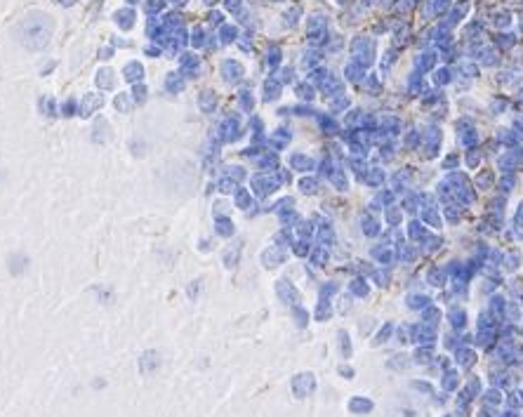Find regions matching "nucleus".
Wrapping results in <instances>:
<instances>
[{
	"mask_svg": "<svg viewBox=\"0 0 523 417\" xmlns=\"http://www.w3.org/2000/svg\"><path fill=\"white\" fill-rule=\"evenodd\" d=\"M307 250H309L307 243H297V245H295V252H297V255H307Z\"/></svg>",
	"mask_w": 523,
	"mask_h": 417,
	"instance_id": "nucleus-41",
	"label": "nucleus"
},
{
	"mask_svg": "<svg viewBox=\"0 0 523 417\" xmlns=\"http://www.w3.org/2000/svg\"><path fill=\"white\" fill-rule=\"evenodd\" d=\"M123 75H125V80L128 83H141V78H144V66L139 64V62H130V64L123 66Z\"/></svg>",
	"mask_w": 523,
	"mask_h": 417,
	"instance_id": "nucleus-9",
	"label": "nucleus"
},
{
	"mask_svg": "<svg viewBox=\"0 0 523 417\" xmlns=\"http://www.w3.org/2000/svg\"><path fill=\"white\" fill-rule=\"evenodd\" d=\"M130 2H137V0H130Z\"/></svg>",
	"mask_w": 523,
	"mask_h": 417,
	"instance_id": "nucleus-50",
	"label": "nucleus"
},
{
	"mask_svg": "<svg viewBox=\"0 0 523 417\" xmlns=\"http://www.w3.org/2000/svg\"><path fill=\"white\" fill-rule=\"evenodd\" d=\"M292 316L297 318V325H307V313L299 309V307H295V309H292Z\"/></svg>",
	"mask_w": 523,
	"mask_h": 417,
	"instance_id": "nucleus-38",
	"label": "nucleus"
},
{
	"mask_svg": "<svg viewBox=\"0 0 523 417\" xmlns=\"http://www.w3.org/2000/svg\"><path fill=\"white\" fill-rule=\"evenodd\" d=\"M116 22L120 29H132L135 24V12L132 10H118L116 12Z\"/></svg>",
	"mask_w": 523,
	"mask_h": 417,
	"instance_id": "nucleus-18",
	"label": "nucleus"
},
{
	"mask_svg": "<svg viewBox=\"0 0 523 417\" xmlns=\"http://www.w3.org/2000/svg\"><path fill=\"white\" fill-rule=\"evenodd\" d=\"M172 2H174V5H184L186 0H172Z\"/></svg>",
	"mask_w": 523,
	"mask_h": 417,
	"instance_id": "nucleus-47",
	"label": "nucleus"
},
{
	"mask_svg": "<svg viewBox=\"0 0 523 417\" xmlns=\"http://www.w3.org/2000/svg\"><path fill=\"white\" fill-rule=\"evenodd\" d=\"M132 104H135V99L130 95H125V92H118L116 99H113V106L118 108V113H130Z\"/></svg>",
	"mask_w": 523,
	"mask_h": 417,
	"instance_id": "nucleus-16",
	"label": "nucleus"
},
{
	"mask_svg": "<svg viewBox=\"0 0 523 417\" xmlns=\"http://www.w3.org/2000/svg\"><path fill=\"white\" fill-rule=\"evenodd\" d=\"M259 168H262V170H269V168H276V158H274V156H262V158H259Z\"/></svg>",
	"mask_w": 523,
	"mask_h": 417,
	"instance_id": "nucleus-31",
	"label": "nucleus"
},
{
	"mask_svg": "<svg viewBox=\"0 0 523 417\" xmlns=\"http://www.w3.org/2000/svg\"><path fill=\"white\" fill-rule=\"evenodd\" d=\"M210 22L219 24V22H222V14H219V12H212V14H210Z\"/></svg>",
	"mask_w": 523,
	"mask_h": 417,
	"instance_id": "nucleus-43",
	"label": "nucleus"
},
{
	"mask_svg": "<svg viewBox=\"0 0 523 417\" xmlns=\"http://www.w3.org/2000/svg\"><path fill=\"white\" fill-rule=\"evenodd\" d=\"M160 365V356L158 351H144L141 353V358H139V370H141V375H151L156 373Z\"/></svg>",
	"mask_w": 523,
	"mask_h": 417,
	"instance_id": "nucleus-7",
	"label": "nucleus"
},
{
	"mask_svg": "<svg viewBox=\"0 0 523 417\" xmlns=\"http://www.w3.org/2000/svg\"><path fill=\"white\" fill-rule=\"evenodd\" d=\"M314 262H316L318 267H323V262H328V252H325L323 247H320V250H316V252H314Z\"/></svg>",
	"mask_w": 523,
	"mask_h": 417,
	"instance_id": "nucleus-36",
	"label": "nucleus"
},
{
	"mask_svg": "<svg viewBox=\"0 0 523 417\" xmlns=\"http://www.w3.org/2000/svg\"><path fill=\"white\" fill-rule=\"evenodd\" d=\"M146 87L141 85V83H135V87H132V99H135V104H144L146 102Z\"/></svg>",
	"mask_w": 523,
	"mask_h": 417,
	"instance_id": "nucleus-25",
	"label": "nucleus"
},
{
	"mask_svg": "<svg viewBox=\"0 0 523 417\" xmlns=\"http://www.w3.org/2000/svg\"><path fill=\"white\" fill-rule=\"evenodd\" d=\"M351 292H353V295H361V297H363L365 292H368V285H365L363 280H353V283H351Z\"/></svg>",
	"mask_w": 523,
	"mask_h": 417,
	"instance_id": "nucleus-32",
	"label": "nucleus"
},
{
	"mask_svg": "<svg viewBox=\"0 0 523 417\" xmlns=\"http://www.w3.org/2000/svg\"><path fill=\"white\" fill-rule=\"evenodd\" d=\"M95 141H106L108 139V120L104 116H99L95 120V135H92Z\"/></svg>",
	"mask_w": 523,
	"mask_h": 417,
	"instance_id": "nucleus-15",
	"label": "nucleus"
},
{
	"mask_svg": "<svg viewBox=\"0 0 523 417\" xmlns=\"http://www.w3.org/2000/svg\"><path fill=\"white\" fill-rule=\"evenodd\" d=\"M328 316H330V304H328V300H323V302H320V304H318V311H316V318H318V321H325Z\"/></svg>",
	"mask_w": 523,
	"mask_h": 417,
	"instance_id": "nucleus-29",
	"label": "nucleus"
},
{
	"mask_svg": "<svg viewBox=\"0 0 523 417\" xmlns=\"http://www.w3.org/2000/svg\"><path fill=\"white\" fill-rule=\"evenodd\" d=\"M224 170H226V177H231L234 182H243V179H245V170L238 168V165H229Z\"/></svg>",
	"mask_w": 523,
	"mask_h": 417,
	"instance_id": "nucleus-27",
	"label": "nucleus"
},
{
	"mask_svg": "<svg viewBox=\"0 0 523 417\" xmlns=\"http://www.w3.org/2000/svg\"><path fill=\"white\" fill-rule=\"evenodd\" d=\"M113 85H116V75H113V71H111V69H102V71L97 73V87H99V90H113Z\"/></svg>",
	"mask_w": 523,
	"mask_h": 417,
	"instance_id": "nucleus-13",
	"label": "nucleus"
},
{
	"mask_svg": "<svg viewBox=\"0 0 523 417\" xmlns=\"http://www.w3.org/2000/svg\"><path fill=\"white\" fill-rule=\"evenodd\" d=\"M238 102H241V106L245 108V111H252V106H255V99H252V92H250V90H241Z\"/></svg>",
	"mask_w": 523,
	"mask_h": 417,
	"instance_id": "nucleus-26",
	"label": "nucleus"
},
{
	"mask_svg": "<svg viewBox=\"0 0 523 417\" xmlns=\"http://www.w3.org/2000/svg\"><path fill=\"white\" fill-rule=\"evenodd\" d=\"M179 66H182V75H186V78H196V75L201 73V69H203L201 57H196V54H182L179 57Z\"/></svg>",
	"mask_w": 523,
	"mask_h": 417,
	"instance_id": "nucleus-4",
	"label": "nucleus"
},
{
	"mask_svg": "<svg viewBox=\"0 0 523 417\" xmlns=\"http://www.w3.org/2000/svg\"><path fill=\"white\" fill-rule=\"evenodd\" d=\"M59 2H64V5H73V0H59Z\"/></svg>",
	"mask_w": 523,
	"mask_h": 417,
	"instance_id": "nucleus-48",
	"label": "nucleus"
},
{
	"mask_svg": "<svg viewBox=\"0 0 523 417\" xmlns=\"http://www.w3.org/2000/svg\"><path fill=\"white\" fill-rule=\"evenodd\" d=\"M314 386H316V380H314V375H311V373L295 375V380H292V391H295L299 398L309 396L311 391H314Z\"/></svg>",
	"mask_w": 523,
	"mask_h": 417,
	"instance_id": "nucleus-3",
	"label": "nucleus"
},
{
	"mask_svg": "<svg viewBox=\"0 0 523 417\" xmlns=\"http://www.w3.org/2000/svg\"><path fill=\"white\" fill-rule=\"evenodd\" d=\"M217 141L219 144H229V141H236L241 137V123H238V113L236 111H229V116H224V120L217 125Z\"/></svg>",
	"mask_w": 523,
	"mask_h": 417,
	"instance_id": "nucleus-1",
	"label": "nucleus"
},
{
	"mask_svg": "<svg viewBox=\"0 0 523 417\" xmlns=\"http://www.w3.org/2000/svg\"><path fill=\"white\" fill-rule=\"evenodd\" d=\"M288 141H290V132H285V130H276V135L271 137V144H274V149H283Z\"/></svg>",
	"mask_w": 523,
	"mask_h": 417,
	"instance_id": "nucleus-22",
	"label": "nucleus"
},
{
	"mask_svg": "<svg viewBox=\"0 0 523 417\" xmlns=\"http://www.w3.org/2000/svg\"><path fill=\"white\" fill-rule=\"evenodd\" d=\"M226 10H231V12L238 10V0H226Z\"/></svg>",
	"mask_w": 523,
	"mask_h": 417,
	"instance_id": "nucleus-42",
	"label": "nucleus"
},
{
	"mask_svg": "<svg viewBox=\"0 0 523 417\" xmlns=\"http://www.w3.org/2000/svg\"><path fill=\"white\" fill-rule=\"evenodd\" d=\"M290 165L295 168V170H299V172H307V170H311V158H307V156H302V153H295L292 158H290Z\"/></svg>",
	"mask_w": 523,
	"mask_h": 417,
	"instance_id": "nucleus-19",
	"label": "nucleus"
},
{
	"mask_svg": "<svg viewBox=\"0 0 523 417\" xmlns=\"http://www.w3.org/2000/svg\"><path fill=\"white\" fill-rule=\"evenodd\" d=\"M214 189L219 193H236V189H238V182H234L231 177H224V179H219V182L214 184Z\"/></svg>",
	"mask_w": 523,
	"mask_h": 417,
	"instance_id": "nucleus-20",
	"label": "nucleus"
},
{
	"mask_svg": "<svg viewBox=\"0 0 523 417\" xmlns=\"http://www.w3.org/2000/svg\"><path fill=\"white\" fill-rule=\"evenodd\" d=\"M276 292H278V297L283 302H288V304H297L299 302V292L295 290V285H292L290 280H278Z\"/></svg>",
	"mask_w": 523,
	"mask_h": 417,
	"instance_id": "nucleus-6",
	"label": "nucleus"
},
{
	"mask_svg": "<svg viewBox=\"0 0 523 417\" xmlns=\"http://www.w3.org/2000/svg\"><path fill=\"white\" fill-rule=\"evenodd\" d=\"M146 54H151V57L156 54V57H158V54H160V50H158V47H153V45H151V47H146Z\"/></svg>",
	"mask_w": 523,
	"mask_h": 417,
	"instance_id": "nucleus-44",
	"label": "nucleus"
},
{
	"mask_svg": "<svg viewBox=\"0 0 523 417\" xmlns=\"http://www.w3.org/2000/svg\"><path fill=\"white\" fill-rule=\"evenodd\" d=\"M238 255H241V245H236L234 250H231V247H229V250H226L224 252V264L229 269H234L236 264H238Z\"/></svg>",
	"mask_w": 523,
	"mask_h": 417,
	"instance_id": "nucleus-23",
	"label": "nucleus"
},
{
	"mask_svg": "<svg viewBox=\"0 0 523 417\" xmlns=\"http://www.w3.org/2000/svg\"><path fill=\"white\" fill-rule=\"evenodd\" d=\"M299 186H302V191H304V193H314L318 184H316V179H302V184H299Z\"/></svg>",
	"mask_w": 523,
	"mask_h": 417,
	"instance_id": "nucleus-35",
	"label": "nucleus"
},
{
	"mask_svg": "<svg viewBox=\"0 0 523 417\" xmlns=\"http://www.w3.org/2000/svg\"><path fill=\"white\" fill-rule=\"evenodd\" d=\"M78 113V102L75 99H66L64 104H62V116L64 118H71Z\"/></svg>",
	"mask_w": 523,
	"mask_h": 417,
	"instance_id": "nucleus-28",
	"label": "nucleus"
},
{
	"mask_svg": "<svg viewBox=\"0 0 523 417\" xmlns=\"http://www.w3.org/2000/svg\"><path fill=\"white\" fill-rule=\"evenodd\" d=\"M234 222H231V217H217L214 219V234L222 236V238H231L234 236Z\"/></svg>",
	"mask_w": 523,
	"mask_h": 417,
	"instance_id": "nucleus-11",
	"label": "nucleus"
},
{
	"mask_svg": "<svg viewBox=\"0 0 523 417\" xmlns=\"http://www.w3.org/2000/svg\"><path fill=\"white\" fill-rule=\"evenodd\" d=\"M340 373H342V375H347V377H351V375H353V370H351V368H344V365H342V368H340Z\"/></svg>",
	"mask_w": 523,
	"mask_h": 417,
	"instance_id": "nucleus-45",
	"label": "nucleus"
},
{
	"mask_svg": "<svg viewBox=\"0 0 523 417\" xmlns=\"http://www.w3.org/2000/svg\"><path fill=\"white\" fill-rule=\"evenodd\" d=\"M198 106H201L203 113H212L214 108H217V95H214L212 90H203L198 95Z\"/></svg>",
	"mask_w": 523,
	"mask_h": 417,
	"instance_id": "nucleus-10",
	"label": "nucleus"
},
{
	"mask_svg": "<svg viewBox=\"0 0 523 417\" xmlns=\"http://www.w3.org/2000/svg\"><path fill=\"white\" fill-rule=\"evenodd\" d=\"M40 111H45L47 116H54V104H52V99H40Z\"/></svg>",
	"mask_w": 523,
	"mask_h": 417,
	"instance_id": "nucleus-34",
	"label": "nucleus"
},
{
	"mask_svg": "<svg viewBox=\"0 0 523 417\" xmlns=\"http://www.w3.org/2000/svg\"><path fill=\"white\" fill-rule=\"evenodd\" d=\"M234 198H236V208H241V210H250L252 208V196L245 189H236Z\"/></svg>",
	"mask_w": 523,
	"mask_h": 417,
	"instance_id": "nucleus-17",
	"label": "nucleus"
},
{
	"mask_svg": "<svg viewBox=\"0 0 523 417\" xmlns=\"http://www.w3.org/2000/svg\"><path fill=\"white\" fill-rule=\"evenodd\" d=\"M280 262H283V252H280L278 247H269L267 252L262 255V264H264V267H267V269H274V267H278Z\"/></svg>",
	"mask_w": 523,
	"mask_h": 417,
	"instance_id": "nucleus-14",
	"label": "nucleus"
},
{
	"mask_svg": "<svg viewBox=\"0 0 523 417\" xmlns=\"http://www.w3.org/2000/svg\"><path fill=\"white\" fill-rule=\"evenodd\" d=\"M349 410L351 413H368V410H373V403L365 401V398H353L351 403H349Z\"/></svg>",
	"mask_w": 523,
	"mask_h": 417,
	"instance_id": "nucleus-21",
	"label": "nucleus"
},
{
	"mask_svg": "<svg viewBox=\"0 0 523 417\" xmlns=\"http://www.w3.org/2000/svg\"><path fill=\"white\" fill-rule=\"evenodd\" d=\"M184 87H186V80H184L182 73H170L168 78H165V90L172 92V95H179Z\"/></svg>",
	"mask_w": 523,
	"mask_h": 417,
	"instance_id": "nucleus-12",
	"label": "nucleus"
},
{
	"mask_svg": "<svg viewBox=\"0 0 523 417\" xmlns=\"http://www.w3.org/2000/svg\"><path fill=\"white\" fill-rule=\"evenodd\" d=\"M212 212H214V217H226V203L217 201V203L212 205Z\"/></svg>",
	"mask_w": 523,
	"mask_h": 417,
	"instance_id": "nucleus-37",
	"label": "nucleus"
},
{
	"mask_svg": "<svg viewBox=\"0 0 523 417\" xmlns=\"http://www.w3.org/2000/svg\"><path fill=\"white\" fill-rule=\"evenodd\" d=\"M104 104V99H102V95H95V92H90V95H85L83 99H80V104H78V116L80 118H90L95 111H99V106Z\"/></svg>",
	"mask_w": 523,
	"mask_h": 417,
	"instance_id": "nucleus-2",
	"label": "nucleus"
},
{
	"mask_svg": "<svg viewBox=\"0 0 523 417\" xmlns=\"http://www.w3.org/2000/svg\"><path fill=\"white\" fill-rule=\"evenodd\" d=\"M219 35H222V40H224V43H231V40H236V29H234V26H222Z\"/></svg>",
	"mask_w": 523,
	"mask_h": 417,
	"instance_id": "nucleus-30",
	"label": "nucleus"
},
{
	"mask_svg": "<svg viewBox=\"0 0 523 417\" xmlns=\"http://www.w3.org/2000/svg\"><path fill=\"white\" fill-rule=\"evenodd\" d=\"M250 184H252V191H255L257 196H269V193L276 189V182H274L269 174H255Z\"/></svg>",
	"mask_w": 523,
	"mask_h": 417,
	"instance_id": "nucleus-5",
	"label": "nucleus"
},
{
	"mask_svg": "<svg viewBox=\"0 0 523 417\" xmlns=\"http://www.w3.org/2000/svg\"><path fill=\"white\" fill-rule=\"evenodd\" d=\"M340 347H342V353H344V356H349V353H351V347H349V337H347V332H340Z\"/></svg>",
	"mask_w": 523,
	"mask_h": 417,
	"instance_id": "nucleus-33",
	"label": "nucleus"
},
{
	"mask_svg": "<svg viewBox=\"0 0 523 417\" xmlns=\"http://www.w3.org/2000/svg\"><path fill=\"white\" fill-rule=\"evenodd\" d=\"M205 2H208V5H212V2H217V0H205Z\"/></svg>",
	"mask_w": 523,
	"mask_h": 417,
	"instance_id": "nucleus-49",
	"label": "nucleus"
},
{
	"mask_svg": "<svg viewBox=\"0 0 523 417\" xmlns=\"http://www.w3.org/2000/svg\"><path fill=\"white\" fill-rule=\"evenodd\" d=\"M380 182H382V172L380 170H373L368 174V184H380Z\"/></svg>",
	"mask_w": 523,
	"mask_h": 417,
	"instance_id": "nucleus-39",
	"label": "nucleus"
},
{
	"mask_svg": "<svg viewBox=\"0 0 523 417\" xmlns=\"http://www.w3.org/2000/svg\"><path fill=\"white\" fill-rule=\"evenodd\" d=\"M243 73H245V71H243V66L238 64V62H231V59H229V62L222 64V75H224L226 83H238V80L243 78Z\"/></svg>",
	"mask_w": 523,
	"mask_h": 417,
	"instance_id": "nucleus-8",
	"label": "nucleus"
},
{
	"mask_svg": "<svg viewBox=\"0 0 523 417\" xmlns=\"http://www.w3.org/2000/svg\"><path fill=\"white\" fill-rule=\"evenodd\" d=\"M278 92H280V85H278L276 80H267L264 83V99H276L278 97Z\"/></svg>",
	"mask_w": 523,
	"mask_h": 417,
	"instance_id": "nucleus-24",
	"label": "nucleus"
},
{
	"mask_svg": "<svg viewBox=\"0 0 523 417\" xmlns=\"http://www.w3.org/2000/svg\"><path fill=\"white\" fill-rule=\"evenodd\" d=\"M201 250L208 252V250H210V241H201Z\"/></svg>",
	"mask_w": 523,
	"mask_h": 417,
	"instance_id": "nucleus-46",
	"label": "nucleus"
},
{
	"mask_svg": "<svg viewBox=\"0 0 523 417\" xmlns=\"http://www.w3.org/2000/svg\"><path fill=\"white\" fill-rule=\"evenodd\" d=\"M191 43L196 45V47H198V45H203V31H201V29H196V31H193Z\"/></svg>",
	"mask_w": 523,
	"mask_h": 417,
	"instance_id": "nucleus-40",
	"label": "nucleus"
}]
</instances>
